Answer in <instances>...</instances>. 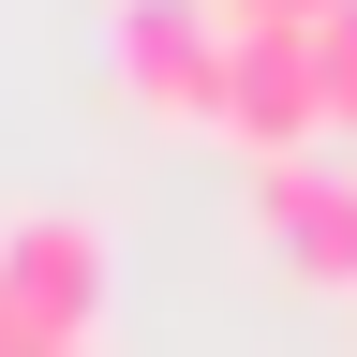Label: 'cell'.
Masks as SVG:
<instances>
[{
	"label": "cell",
	"instance_id": "obj_6",
	"mask_svg": "<svg viewBox=\"0 0 357 357\" xmlns=\"http://www.w3.org/2000/svg\"><path fill=\"white\" fill-rule=\"evenodd\" d=\"M208 15H223V30H312L328 0H208Z\"/></svg>",
	"mask_w": 357,
	"mask_h": 357
},
{
	"label": "cell",
	"instance_id": "obj_4",
	"mask_svg": "<svg viewBox=\"0 0 357 357\" xmlns=\"http://www.w3.org/2000/svg\"><path fill=\"white\" fill-rule=\"evenodd\" d=\"M253 238L298 268V283H357V178L342 164H253Z\"/></svg>",
	"mask_w": 357,
	"mask_h": 357
},
{
	"label": "cell",
	"instance_id": "obj_2",
	"mask_svg": "<svg viewBox=\"0 0 357 357\" xmlns=\"http://www.w3.org/2000/svg\"><path fill=\"white\" fill-rule=\"evenodd\" d=\"M208 134H238L253 164H298L312 134V60H298V30H223V89H208Z\"/></svg>",
	"mask_w": 357,
	"mask_h": 357
},
{
	"label": "cell",
	"instance_id": "obj_8",
	"mask_svg": "<svg viewBox=\"0 0 357 357\" xmlns=\"http://www.w3.org/2000/svg\"><path fill=\"white\" fill-rule=\"evenodd\" d=\"M0 342H15V312H0Z\"/></svg>",
	"mask_w": 357,
	"mask_h": 357
},
{
	"label": "cell",
	"instance_id": "obj_5",
	"mask_svg": "<svg viewBox=\"0 0 357 357\" xmlns=\"http://www.w3.org/2000/svg\"><path fill=\"white\" fill-rule=\"evenodd\" d=\"M298 60H312V119L357 134V0H328V15L298 30Z\"/></svg>",
	"mask_w": 357,
	"mask_h": 357
},
{
	"label": "cell",
	"instance_id": "obj_7",
	"mask_svg": "<svg viewBox=\"0 0 357 357\" xmlns=\"http://www.w3.org/2000/svg\"><path fill=\"white\" fill-rule=\"evenodd\" d=\"M0 357H89V342H30V328H15V342H0Z\"/></svg>",
	"mask_w": 357,
	"mask_h": 357
},
{
	"label": "cell",
	"instance_id": "obj_1",
	"mask_svg": "<svg viewBox=\"0 0 357 357\" xmlns=\"http://www.w3.org/2000/svg\"><path fill=\"white\" fill-rule=\"evenodd\" d=\"M0 312H15L30 342H89V312H105V238H89L75 208L0 223Z\"/></svg>",
	"mask_w": 357,
	"mask_h": 357
},
{
	"label": "cell",
	"instance_id": "obj_3",
	"mask_svg": "<svg viewBox=\"0 0 357 357\" xmlns=\"http://www.w3.org/2000/svg\"><path fill=\"white\" fill-rule=\"evenodd\" d=\"M119 89L149 119H194L208 134V89H223V15L208 0H119Z\"/></svg>",
	"mask_w": 357,
	"mask_h": 357
}]
</instances>
